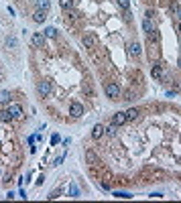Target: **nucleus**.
<instances>
[{
  "instance_id": "f257e3e1",
  "label": "nucleus",
  "mask_w": 181,
  "mask_h": 203,
  "mask_svg": "<svg viewBox=\"0 0 181 203\" xmlns=\"http://www.w3.org/2000/svg\"><path fill=\"white\" fill-rule=\"evenodd\" d=\"M104 92H106V96H108V98H112V100H118V98H120V85L118 83H108Z\"/></svg>"
},
{
  "instance_id": "f03ea898",
  "label": "nucleus",
  "mask_w": 181,
  "mask_h": 203,
  "mask_svg": "<svg viewBox=\"0 0 181 203\" xmlns=\"http://www.w3.org/2000/svg\"><path fill=\"white\" fill-rule=\"evenodd\" d=\"M37 92H39V96L47 98V96L51 93V81H47V79L39 81V83H37Z\"/></svg>"
},
{
  "instance_id": "7ed1b4c3",
  "label": "nucleus",
  "mask_w": 181,
  "mask_h": 203,
  "mask_svg": "<svg viewBox=\"0 0 181 203\" xmlns=\"http://www.w3.org/2000/svg\"><path fill=\"white\" fill-rule=\"evenodd\" d=\"M8 112H10V116L14 120H20L25 116V112H23V106H19V104H10L8 106Z\"/></svg>"
},
{
  "instance_id": "20e7f679",
  "label": "nucleus",
  "mask_w": 181,
  "mask_h": 203,
  "mask_svg": "<svg viewBox=\"0 0 181 203\" xmlns=\"http://www.w3.org/2000/svg\"><path fill=\"white\" fill-rule=\"evenodd\" d=\"M69 114L73 116V118H80V116L81 114H84V106H81V104H71V106H69Z\"/></svg>"
},
{
  "instance_id": "39448f33",
  "label": "nucleus",
  "mask_w": 181,
  "mask_h": 203,
  "mask_svg": "<svg viewBox=\"0 0 181 203\" xmlns=\"http://www.w3.org/2000/svg\"><path fill=\"white\" fill-rule=\"evenodd\" d=\"M124 122H128V120H126V112H116L114 118H112V124H116V126H122Z\"/></svg>"
},
{
  "instance_id": "423d86ee",
  "label": "nucleus",
  "mask_w": 181,
  "mask_h": 203,
  "mask_svg": "<svg viewBox=\"0 0 181 203\" xmlns=\"http://www.w3.org/2000/svg\"><path fill=\"white\" fill-rule=\"evenodd\" d=\"M45 19H47V10H41V8H37L35 12H33V20H35V23H45Z\"/></svg>"
},
{
  "instance_id": "0eeeda50",
  "label": "nucleus",
  "mask_w": 181,
  "mask_h": 203,
  "mask_svg": "<svg viewBox=\"0 0 181 203\" xmlns=\"http://www.w3.org/2000/svg\"><path fill=\"white\" fill-rule=\"evenodd\" d=\"M140 45L139 43H130V45H128V55H130V57H140Z\"/></svg>"
},
{
  "instance_id": "6e6552de",
  "label": "nucleus",
  "mask_w": 181,
  "mask_h": 203,
  "mask_svg": "<svg viewBox=\"0 0 181 203\" xmlns=\"http://www.w3.org/2000/svg\"><path fill=\"white\" fill-rule=\"evenodd\" d=\"M104 134H106V128L102 126V124H96L94 130H92V138H96V140H98V138H102Z\"/></svg>"
},
{
  "instance_id": "1a4fd4ad",
  "label": "nucleus",
  "mask_w": 181,
  "mask_h": 203,
  "mask_svg": "<svg viewBox=\"0 0 181 203\" xmlns=\"http://www.w3.org/2000/svg\"><path fill=\"white\" fill-rule=\"evenodd\" d=\"M33 45H35V47H43V45H45V35L35 33V35H33Z\"/></svg>"
},
{
  "instance_id": "9d476101",
  "label": "nucleus",
  "mask_w": 181,
  "mask_h": 203,
  "mask_svg": "<svg viewBox=\"0 0 181 203\" xmlns=\"http://www.w3.org/2000/svg\"><path fill=\"white\" fill-rule=\"evenodd\" d=\"M94 45H96V39H94L92 35H84V47L85 49H92Z\"/></svg>"
},
{
  "instance_id": "9b49d317",
  "label": "nucleus",
  "mask_w": 181,
  "mask_h": 203,
  "mask_svg": "<svg viewBox=\"0 0 181 203\" xmlns=\"http://www.w3.org/2000/svg\"><path fill=\"white\" fill-rule=\"evenodd\" d=\"M143 31L149 35V33H153V31H157V29L153 27V23H151V19H145L143 20Z\"/></svg>"
},
{
  "instance_id": "f8f14e48",
  "label": "nucleus",
  "mask_w": 181,
  "mask_h": 203,
  "mask_svg": "<svg viewBox=\"0 0 181 203\" xmlns=\"http://www.w3.org/2000/svg\"><path fill=\"white\" fill-rule=\"evenodd\" d=\"M0 104H2V106L10 104V92H6V89H4V92H0Z\"/></svg>"
},
{
  "instance_id": "ddd939ff",
  "label": "nucleus",
  "mask_w": 181,
  "mask_h": 203,
  "mask_svg": "<svg viewBox=\"0 0 181 203\" xmlns=\"http://www.w3.org/2000/svg\"><path fill=\"white\" fill-rule=\"evenodd\" d=\"M6 49H16V47H19V41H16L14 37H6Z\"/></svg>"
},
{
  "instance_id": "4468645a",
  "label": "nucleus",
  "mask_w": 181,
  "mask_h": 203,
  "mask_svg": "<svg viewBox=\"0 0 181 203\" xmlns=\"http://www.w3.org/2000/svg\"><path fill=\"white\" fill-rule=\"evenodd\" d=\"M151 75H153V77H161L163 75V67L159 65V63H155L153 69H151Z\"/></svg>"
},
{
  "instance_id": "2eb2a0df",
  "label": "nucleus",
  "mask_w": 181,
  "mask_h": 203,
  "mask_svg": "<svg viewBox=\"0 0 181 203\" xmlns=\"http://www.w3.org/2000/svg\"><path fill=\"white\" fill-rule=\"evenodd\" d=\"M136 118H139V110H136V108L126 110V120H136Z\"/></svg>"
},
{
  "instance_id": "dca6fc26",
  "label": "nucleus",
  "mask_w": 181,
  "mask_h": 203,
  "mask_svg": "<svg viewBox=\"0 0 181 203\" xmlns=\"http://www.w3.org/2000/svg\"><path fill=\"white\" fill-rule=\"evenodd\" d=\"M114 197H118V199H132V195H130V193H126V191H116Z\"/></svg>"
},
{
  "instance_id": "f3484780",
  "label": "nucleus",
  "mask_w": 181,
  "mask_h": 203,
  "mask_svg": "<svg viewBox=\"0 0 181 203\" xmlns=\"http://www.w3.org/2000/svg\"><path fill=\"white\" fill-rule=\"evenodd\" d=\"M59 4H61V8H65V10H71L73 8V0H59Z\"/></svg>"
},
{
  "instance_id": "a211bd4d",
  "label": "nucleus",
  "mask_w": 181,
  "mask_h": 203,
  "mask_svg": "<svg viewBox=\"0 0 181 203\" xmlns=\"http://www.w3.org/2000/svg\"><path fill=\"white\" fill-rule=\"evenodd\" d=\"M45 37H49V39H55V37H57V29H53V27L45 29Z\"/></svg>"
},
{
  "instance_id": "6ab92c4d",
  "label": "nucleus",
  "mask_w": 181,
  "mask_h": 203,
  "mask_svg": "<svg viewBox=\"0 0 181 203\" xmlns=\"http://www.w3.org/2000/svg\"><path fill=\"white\" fill-rule=\"evenodd\" d=\"M69 197H80V187L77 185H71L69 187Z\"/></svg>"
},
{
  "instance_id": "aec40b11",
  "label": "nucleus",
  "mask_w": 181,
  "mask_h": 203,
  "mask_svg": "<svg viewBox=\"0 0 181 203\" xmlns=\"http://www.w3.org/2000/svg\"><path fill=\"white\" fill-rule=\"evenodd\" d=\"M0 120H2V122H10V120H14V118L10 116V112H8V110H4L2 116H0Z\"/></svg>"
},
{
  "instance_id": "412c9836",
  "label": "nucleus",
  "mask_w": 181,
  "mask_h": 203,
  "mask_svg": "<svg viewBox=\"0 0 181 203\" xmlns=\"http://www.w3.org/2000/svg\"><path fill=\"white\" fill-rule=\"evenodd\" d=\"M37 8H41V10H47V8H49V0H37Z\"/></svg>"
},
{
  "instance_id": "4be33fe9",
  "label": "nucleus",
  "mask_w": 181,
  "mask_h": 203,
  "mask_svg": "<svg viewBox=\"0 0 181 203\" xmlns=\"http://www.w3.org/2000/svg\"><path fill=\"white\" fill-rule=\"evenodd\" d=\"M106 134H108V136H114L116 134V124H110V126L106 128Z\"/></svg>"
},
{
  "instance_id": "5701e85b",
  "label": "nucleus",
  "mask_w": 181,
  "mask_h": 203,
  "mask_svg": "<svg viewBox=\"0 0 181 203\" xmlns=\"http://www.w3.org/2000/svg\"><path fill=\"white\" fill-rule=\"evenodd\" d=\"M118 6L124 8V10H128V6H130V0H118Z\"/></svg>"
},
{
  "instance_id": "b1692460",
  "label": "nucleus",
  "mask_w": 181,
  "mask_h": 203,
  "mask_svg": "<svg viewBox=\"0 0 181 203\" xmlns=\"http://www.w3.org/2000/svg\"><path fill=\"white\" fill-rule=\"evenodd\" d=\"M146 37H149V41H151V43H155V41L159 39V35H157V31H153V33H149V35H146Z\"/></svg>"
},
{
  "instance_id": "393cba45",
  "label": "nucleus",
  "mask_w": 181,
  "mask_h": 203,
  "mask_svg": "<svg viewBox=\"0 0 181 203\" xmlns=\"http://www.w3.org/2000/svg\"><path fill=\"white\" fill-rule=\"evenodd\" d=\"M57 142H59V134H53L51 136V144H57Z\"/></svg>"
},
{
  "instance_id": "a878e982",
  "label": "nucleus",
  "mask_w": 181,
  "mask_h": 203,
  "mask_svg": "<svg viewBox=\"0 0 181 203\" xmlns=\"http://www.w3.org/2000/svg\"><path fill=\"white\" fill-rule=\"evenodd\" d=\"M177 65H179V69H181V55H179V61H177Z\"/></svg>"
},
{
  "instance_id": "bb28decb",
  "label": "nucleus",
  "mask_w": 181,
  "mask_h": 203,
  "mask_svg": "<svg viewBox=\"0 0 181 203\" xmlns=\"http://www.w3.org/2000/svg\"><path fill=\"white\" fill-rule=\"evenodd\" d=\"M177 16H179V19H181V8H179V10H177Z\"/></svg>"
},
{
  "instance_id": "cd10ccee",
  "label": "nucleus",
  "mask_w": 181,
  "mask_h": 203,
  "mask_svg": "<svg viewBox=\"0 0 181 203\" xmlns=\"http://www.w3.org/2000/svg\"><path fill=\"white\" fill-rule=\"evenodd\" d=\"M177 29H179V33H181V23H179V27H177Z\"/></svg>"
}]
</instances>
